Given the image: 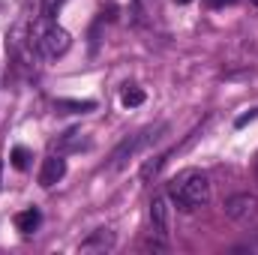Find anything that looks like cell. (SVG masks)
Segmentation results:
<instances>
[{
	"mask_svg": "<svg viewBox=\"0 0 258 255\" xmlns=\"http://www.w3.org/2000/svg\"><path fill=\"white\" fill-rule=\"evenodd\" d=\"M168 198L171 204H177L180 210H198L210 201V177L198 168H183L180 174L171 177L168 183Z\"/></svg>",
	"mask_w": 258,
	"mask_h": 255,
	"instance_id": "obj_1",
	"label": "cell"
},
{
	"mask_svg": "<svg viewBox=\"0 0 258 255\" xmlns=\"http://www.w3.org/2000/svg\"><path fill=\"white\" fill-rule=\"evenodd\" d=\"M30 33H33V45L42 57L54 60V57H63L72 45V36L66 33L57 21H51L48 15H39V21L30 24Z\"/></svg>",
	"mask_w": 258,
	"mask_h": 255,
	"instance_id": "obj_2",
	"label": "cell"
},
{
	"mask_svg": "<svg viewBox=\"0 0 258 255\" xmlns=\"http://www.w3.org/2000/svg\"><path fill=\"white\" fill-rule=\"evenodd\" d=\"M162 132H168L165 123H159V126H147L141 129V132H135V135H129L126 141H120L117 147H114V153H111V159H108V168H123L129 159H135L141 150H147L150 144H156L159 138H162Z\"/></svg>",
	"mask_w": 258,
	"mask_h": 255,
	"instance_id": "obj_3",
	"label": "cell"
},
{
	"mask_svg": "<svg viewBox=\"0 0 258 255\" xmlns=\"http://www.w3.org/2000/svg\"><path fill=\"white\" fill-rule=\"evenodd\" d=\"M225 216L231 222H240V225L258 219V195L255 192H237V195H231L225 201Z\"/></svg>",
	"mask_w": 258,
	"mask_h": 255,
	"instance_id": "obj_4",
	"label": "cell"
},
{
	"mask_svg": "<svg viewBox=\"0 0 258 255\" xmlns=\"http://www.w3.org/2000/svg\"><path fill=\"white\" fill-rule=\"evenodd\" d=\"M171 198H168V192H159V195H153V201H150V231L153 234H159V237H165L168 240V234H171Z\"/></svg>",
	"mask_w": 258,
	"mask_h": 255,
	"instance_id": "obj_5",
	"label": "cell"
},
{
	"mask_svg": "<svg viewBox=\"0 0 258 255\" xmlns=\"http://www.w3.org/2000/svg\"><path fill=\"white\" fill-rule=\"evenodd\" d=\"M66 174V159L60 153H51V156H45L42 159V168H39V186H54L57 180H63Z\"/></svg>",
	"mask_w": 258,
	"mask_h": 255,
	"instance_id": "obj_6",
	"label": "cell"
},
{
	"mask_svg": "<svg viewBox=\"0 0 258 255\" xmlns=\"http://www.w3.org/2000/svg\"><path fill=\"white\" fill-rule=\"evenodd\" d=\"M114 243H117V237H114V231L111 228H96L90 237H84L81 240V252H111L114 249Z\"/></svg>",
	"mask_w": 258,
	"mask_h": 255,
	"instance_id": "obj_7",
	"label": "cell"
},
{
	"mask_svg": "<svg viewBox=\"0 0 258 255\" xmlns=\"http://www.w3.org/2000/svg\"><path fill=\"white\" fill-rule=\"evenodd\" d=\"M39 222H42V213H39L36 207H27V210L15 213V228H18L21 234H30V231H36V228H39Z\"/></svg>",
	"mask_w": 258,
	"mask_h": 255,
	"instance_id": "obj_8",
	"label": "cell"
},
{
	"mask_svg": "<svg viewBox=\"0 0 258 255\" xmlns=\"http://www.w3.org/2000/svg\"><path fill=\"white\" fill-rule=\"evenodd\" d=\"M84 141H81V132L78 129H69V132H63L60 138H57V150L63 153V150H75V147H81Z\"/></svg>",
	"mask_w": 258,
	"mask_h": 255,
	"instance_id": "obj_9",
	"label": "cell"
},
{
	"mask_svg": "<svg viewBox=\"0 0 258 255\" xmlns=\"http://www.w3.org/2000/svg\"><path fill=\"white\" fill-rule=\"evenodd\" d=\"M120 102H123L126 108H138V105L144 102V90L135 87V84H129L126 90H123V96H120Z\"/></svg>",
	"mask_w": 258,
	"mask_h": 255,
	"instance_id": "obj_10",
	"label": "cell"
},
{
	"mask_svg": "<svg viewBox=\"0 0 258 255\" xmlns=\"http://www.w3.org/2000/svg\"><path fill=\"white\" fill-rule=\"evenodd\" d=\"M54 108H69V111L81 114V111H93V108H96V102H69V99H57V102H54Z\"/></svg>",
	"mask_w": 258,
	"mask_h": 255,
	"instance_id": "obj_11",
	"label": "cell"
},
{
	"mask_svg": "<svg viewBox=\"0 0 258 255\" xmlns=\"http://www.w3.org/2000/svg\"><path fill=\"white\" fill-rule=\"evenodd\" d=\"M12 165L24 171V168L30 165V150H27V147H15V150H12Z\"/></svg>",
	"mask_w": 258,
	"mask_h": 255,
	"instance_id": "obj_12",
	"label": "cell"
},
{
	"mask_svg": "<svg viewBox=\"0 0 258 255\" xmlns=\"http://www.w3.org/2000/svg\"><path fill=\"white\" fill-rule=\"evenodd\" d=\"M60 6H63V0H42V6H39V12L51 18V15H54V12L60 9Z\"/></svg>",
	"mask_w": 258,
	"mask_h": 255,
	"instance_id": "obj_13",
	"label": "cell"
},
{
	"mask_svg": "<svg viewBox=\"0 0 258 255\" xmlns=\"http://www.w3.org/2000/svg\"><path fill=\"white\" fill-rule=\"evenodd\" d=\"M210 6H228V3H234V0H207Z\"/></svg>",
	"mask_w": 258,
	"mask_h": 255,
	"instance_id": "obj_14",
	"label": "cell"
},
{
	"mask_svg": "<svg viewBox=\"0 0 258 255\" xmlns=\"http://www.w3.org/2000/svg\"><path fill=\"white\" fill-rule=\"evenodd\" d=\"M246 249H252V252H258V240H252V243H246Z\"/></svg>",
	"mask_w": 258,
	"mask_h": 255,
	"instance_id": "obj_15",
	"label": "cell"
},
{
	"mask_svg": "<svg viewBox=\"0 0 258 255\" xmlns=\"http://www.w3.org/2000/svg\"><path fill=\"white\" fill-rule=\"evenodd\" d=\"M252 171H255V180H258V153H255V162H252Z\"/></svg>",
	"mask_w": 258,
	"mask_h": 255,
	"instance_id": "obj_16",
	"label": "cell"
},
{
	"mask_svg": "<svg viewBox=\"0 0 258 255\" xmlns=\"http://www.w3.org/2000/svg\"><path fill=\"white\" fill-rule=\"evenodd\" d=\"M174 3H192V0H174Z\"/></svg>",
	"mask_w": 258,
	"mask_h": 255,
	"instance_id": "obj_17",
	"label": "cell"
},
{
	"mask_svg": "<svg viewBox=\"0 0 258 255\" xmlns=\"http://www.w3.org/2000/svg\"><path fill=\"white\" fill-rule=\"evenodd\" d=\"M252 6H255V9H258V0H252Z\"/></svg>",
	"mask_w": 258,
	"mask_h": 255,
	"instance_id": "obj_18",
	"label": "cell"
}]
</instances>
